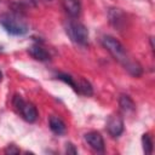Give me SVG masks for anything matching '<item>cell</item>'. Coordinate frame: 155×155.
<instances>
[{"mask_svg":"<svg viewBox=\"0 0 155 155\" xmlns=\"http://www.w3.org/2000/svg\"><path fill=\"white\" fill-rule=\"evenodd\" d=\"M107 130H108V133L116 138L119 137L122 132H124V120L120 115H116V114H113L109 116L108 121H107Z\"/></svg>","mask_w":155,"mask_h":155,"instance_id":"obj_5","label":"cell"},{"mask_svg":"<svg viewBox=\"0 0 155 155\" xmlns=\"http://www.w3.org/2000/svg\"><path fill=\"white\" fill-rule=\"evenodd\" d=\"M5 153H6V154H19V149L16 148V145L11 144V145H8V147L5 149Z\"/></svg>","mask_w":155,"mask_h":155,"instance_id":"obj_13","label":"cell"},{"mask_svg":"<svg viewBox=\"0 0 155 155\" xmlns=\"http://www.w3.org/2000/svg\"><path fill=\"white\" fill-rule=\"evenodd\" d=\"M0 24L11 35H24L28 31L27 22L18 13H5L0 17Z\"/></svg>","mask_w":155,"mask_h":155,"instance_id":"obj_2","label":"cell"},{"mask_svg":"<svg viewBox=\"0 0 155 155\" xmlns=\"http://www.w3.org/2000/svg\"><path fill=\"white\" fill-rule=\"evenodd\" d=\"M85 140L94 151H97V153L104 151V139L99 132H96V131L87 132L85 134Z\"/></svg>","mask_w":155,"mask_h":155,"instance_id":"obj_6","label":"cell"},{"mask_svg":"<svg viewBox=\"0 0 155 155\" xmlns=\"http://www.w3.org/2000/svg\"><path fill=\"white\" fill-rule=\"evenodd\" d=\"M48 125H50L51 131H52L54 134H57V136H62V134H64L65 131H67V126H65L64 121H63L61 117L56 116V115L50 116V119H48Z\"/></svg>","mask_w":155,"mask_h":155,"instance_id":"obj_7","label":"cell"},{"mask_svg":"<svg viewBox=\"0 0 155 155\" xmlns=\"http://www.w3.org/2000/svg\"><path fill=\"white\" fill-rule=\"evenodd\" d=\"M46 1H50V0H46Z\"/></svg>","mask_w":155,"mask_h":155,"instance_id":"obj_16","label":"cell"},{"mask_svg":"<svg viewBox=\"0 0 155 155\" xmlns=\"http://www.w3.org/2000/svg\"><path fill=\"white\" fill-rule=\"evenodd\" d=\"M75 91L78 93L84 94V96H87V97H90V96L93 94V88H92L91 84L87 80L82 79V78L76 79V90Z\"/></svg>","mask_w":155,"mask_h":155,"instance_id":"obj_11","label":"cell"},{"mask_svg":"<svg viewBox=\"0 0 155 155\" xmlns=\"http://www.w3.org/2000/svg\"><path fill=\"white\" fill-rule=\"evenodd\" d=\"M142 144H143V150L147 155L153 153V140L148 133H144L142 136Z\"/></svg>","mask_w":155,"mask_h":155,"instance_id":"obj_12","label":"cell"},{"mask_svg":"<svg viewBox=\"0 0 155 155\" xmlns=\"http://www.w3.org/2000/svg\"><path fill=\"white\" fill-rule=\"evenodd\" d=\"M63 8L70 17H79L81 12V4L79 0H63Z\"/></svg>","mask_w":155,"mask_h":155,"instance_id":"obj_8","label":"cell"},{"mask_svg":"<svg viewBox=\"0 0 155 155\" xmlns=\"http://www.w3.org/2000/svg\"><path fill=\"white\" fill-rule=\"evenodd\" d=\"M102 45L103 47L114 57L115 61H117L120 64L124 65V68L133 76H140L142 73H143V69L142 67L133 59L130 58L125 46L119 41L116 40L114 36H110V35H104L102 38Z\"/></svg>","mask_w":155,"mask_h":155,"instance_id":"obj_1","label":"cell"},{"mask_svg":"<svg viewBox=\"0 0 155 155\" xmlns=\"http://www.w3.org/2000/svg\"><path fill=\"white\" fill-rule=\"evenodd\" d=\"M28 52H29V54H30L34 59H36V61L46 62V61L50 59V53H48L44 47H41V46H39V45H33V46H30L29 50H28Z\"/></svg>","mask_w":155,"mask_h":155,"instance_id":"obj_9","label":"cell"},{"mask_svg":"<svg viewBox=\"0 0 155 155\" xmlns=\"http://www.w3.org/2000/svg\"><path fill=\"white\" fill-rule=\"evenodd\" d=\"M0 50H1V47H0Z\"/></svg>","mask_w":155,"mask_h":155,"instance_id":"obj_17","label":"cell"},{"mask_svg":"<svg viewBox=\"0 0 155 155\" xmlns=\"http://www.w3.org/2000/svg\"><path fill=\"white\" fill-rule=\"evenodd\" d=\"M65 31L70 40L78 45H86L88 42V30L80 22L69 21L65 24Z\"/></svg>","mask_w":155,"mask_h":155,"instance_id":"obj_3","label":"cell"},{"mask_svg":"<svg viewBox=\"0 0 155 155\" xmlns=\"http://www.w3.org/2000/svg\"><path fill=\"white\" fill-rule=\"evenodd\" d=\"M12 104H13L16 111L18 114H21V116L25 121H28V122H35L36 121L38 110L31 103L25 102L19 94H15V97L12 99Z\"/></svg>","mask_w":155,"mask_h":155,"instance_id":"obj_4","label":"cell"},{"mask_svg":"<svg viewBox=\"0 0 155 155\" xmlns=\"http://www.w3.org/2000/svg\"><path fill=\"white\" fill-rule=\"evenodd\" d=\"M119 105L120 109L125 113V114H132L136 110V104L133 102V99L127 96V94H121L119 98Z\"/></svg>","mask_w":155,"mask_h":155,"instance_id":"obj_10","label":"cell"},{"mask_svg":"<svg viewBox=\"0 0 155 155\" xmlns=\"http://www.w3.org/2000/svg\"><path fill=\"white\" fill-rule=\"evenodd\" d=\"M65 151H67V154H71V155H75V154H78V150H76V148L71 144V143H67V147H65Z\"/></svg>","mask_w":155,"mask_h":155,"instance_id":"obj_14","label":"cell"},{"mask_svg":"<svg viewBox=\"0 0 155 155\" xmlns=\"http://www.w3.org/2000/svg\"><path fill=\"white\" fill-rule=\"evenodd\" d=\"M1 78H2V74H1V70H0V81H1Z\"/></svg>","mask_w":155,"mask_h":155,"instance_id":"obj_15","label":"cell"}]
</instances>
